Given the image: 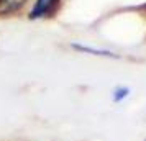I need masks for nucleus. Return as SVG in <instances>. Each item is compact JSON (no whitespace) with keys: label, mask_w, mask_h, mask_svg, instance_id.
<instances>
[{"label":"nucleus","mask_w":146,"mask_h":141,"mask_svg":"<svg viewBox=\"0 0 146 141\" xmlns=\"http://www.w3.org/2000/svg\"><path fill=\"white\" fill-rule=\"evenodd\" d=\"M56 3H58V0H36L30 12V18L36 20V18H43V17L49 15L54 10Z\"/></svg>","instance_id":"nucleus-1"},{"label":"nucleus","mask_w":146,"mask_h":141,"mask_svg":"<svg viewBox=\"0 0 146 141\" xmlns=\"http://www.w3.org/2000/svg\"><path fill=\"white\" fill-rule=\"evenodd\" d=\"M126 95H128V89H117L115 90V95H113V100L120 102L121 99H125Z\"/></svg>","instance_id":"nucleus-2"}]
</instances>
